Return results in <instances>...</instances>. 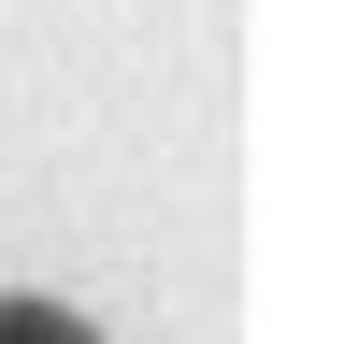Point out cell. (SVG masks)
<instances>
[{
  "label": "cell",
  "mask_w": 358,
  "mask_h": 344,
  "mask_svg": "<svg viewBox=\"0 0 358 344\" xmlns=\"http://www.w3.org/2000/svg\"><path fill=\"white\" fill-rule=\"evenodd\" d=\"M0 344H101L86 315H57V301H0Z\"/></svg>",
  "instance_id": "obj_1"
}]
</instances>
